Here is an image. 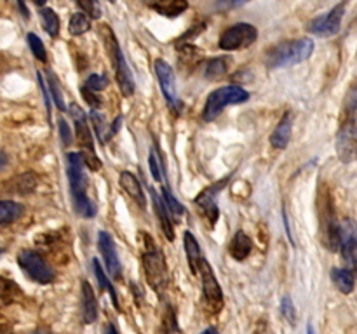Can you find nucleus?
Masks as SVG:
<instances>
[{"label":"nucleus","mask_w":357,"mask_h":334,"mask_svg":"<svg viewBox=\"0 0 357 334\" xmlns=\"http://www.w3.org/2000/svg\"><path fill=\"white\" fill-rule=\"evenodd\" d=\"M335 148L340 162L352 164L357 160V82L345 94Z\"/></svg>","instance_id":"obj_1"},{"label":"nucleus","mask_w":357,"mask_h":334,"mask_svg":"<svg viewBox=\"0 0 357 334\" xmlns=\"http://www.w3.org/2000/svg\"><path fill=\"white\" fill-rule=\"evenodd\" d=\"M66 162H68V167H66V174H68V184H70V195H72L73 209L79 216L82 218H93L96 214V207H94L93 202L87 197V181L86 174H84V164L82 155L80 153H68L66 157Z\"/></svg>","instance_id":"obj_2"},{"label":"nucleus","mask_w":357,"mask_h":334,"mask_svg":"<svg viewBox=\"0 0 357 334\" xmlns=\"http://www.w3.org/2000/svg\"><path fill=\"white\" fill-rule=\"evenodd\" d=\"M314 52V42L310 38L284 40L274 45L265 54V65L268 68H284L307 61Z\"/></svg>","instance_id":"obj_3"},{"label":"nucleus","mask_w":357,"mask_h":334,"mask_svg":"<svg viewBox=\"0 0 357 334\" xmlns=\"http://www.w3.org/2000/svg\"><path fill=\"white\" fill-rule=\"evenodd\" d=\"M101 35H103L105 45H107L108 56H110L112 63H114L119 89H121V93L124 94L126 97H131L132 94H135V80H132L129 66L128 63H126L124 52H122L121 45H119L117 38H115L110 26H101Z\"/></svg>","instance_id":"obj_4"},{"label":"nucleus","mask_w":357,"mask_h":334,"mask_svg":"<svg viewBox=\"0 0 357 334\" xmlns=\"http://www.w3.org/2000/svg\"><path fill=\"white\" fill-rule=\"evenodd\" d=\"M145 237L146 249L143 253V270H145V277L149 284L152 285L153 291L157 294L164 291L167 280V268H166V257H164L162 250L153 244V240L149 235Z\"/></svg>","instance_id":"obj_5"},{"label":"nucleus","mask_w":357,"mask_h":334,"mask_svg":"<svg viewBox=\"0 0 357 334\" xmlns=\"http://www.w3.org/2000/svg\"><path fill=\"white\" fill-rule=\"evenodd\" d=\"M250 100V93L239 86H225L213 90L208 96L202 110V118L206 122H213L227 106L230 104H241Z\"/></svg>","instance_id":"obj_6"},{"label":"nucleus","mask_w":357,"mask_h":334,"mask_svg":"<svg viewBox=\"0 0 357 334\" xmlns=\"http://www.w3.org/2000/svg\"><path fill=\"white\" fill-rule=\"evenodd\" d=\"M319 219H321V239L330 250H338V233H340V223L333 209V200L328 193L321 195L319 202Z\"/></svg>","instance_id":"obj_7"},{"label":"nucleus","mask_w":357,"mask_h":334,"mask_svg":"<svg viewBox=\"0 0 357 334\" xmlns=\"http://www.w3.org/2000/svg\"><path fill=\"white\" fill-rule=\"evenodd\" d=\"M258 38V30L250 23H237L227 28L220 37V49L223 51H241L253 45Z\"/></svg>","instance_id":"obj_8"},{"label":"nucleus","mask_w":357,"mask_h":334,"mask_svg":"<svg viewBox=\"0 0 357 334\" xmlns=\"http://www.w3.org/2000/svg\"><path fill=\"white\" fill-rule=\"evenodd\" d=\"M17 263L21 270L28 275L33 282L38 284H51L54 280V270L49 267L47 261L38 253L30 249H24L17 254Z\"/></svg>","instance_id":"obj_9"},{"label":"nucleus","mask_w":357,"mask_h":334,"mask_svg":"<svg viewBox=\"0 0 357 334\" xmlns=\"http://www.w3.org/2000/svg\"><path fill=\"white\" fill-rule=\"evenodd\" d=\"M338 250H340L345 268L354 271L357 277V221L354 218H345L340 223Z\"/></svg>","instance_id":"obj_10"},{"label":"nucleus","mask_w":357,"mask_h":334,"mask_svg":"<svg viewBox=\"0 0 357 334\" xmlns=\"http://www.w3.org/2000/svg\"><path fill=\"white\" fill-rule=\"evenodd\" d=\"M345 7H347V2L342 0L340 3L333 7L331 10H328L323 16H317L316 19H312L309 23V28L307 30L310 31L316 37H333L340 31L342 19H344Z\"/></svg>","instance_id":"obj_11"},{"label":"nucleus","mask_w":357,"mask_h":334,"mask_svg":"<svg viewBox=\"0 0 357 334\" xmlns=\"http://www.w3.org/2000/svg\"><path fill=\"white\" fill-rule=\"evenodd\" d=\"M199 273H201L202 292H204L206 303H208L209 308H211L213 312H218V310H222L223 305V292L218 280H216L211 264H209L204 257H202L201 264H199Z\"/></svg>","instance_id":"obj_12"},{"label":"nucleus","mask_w":357,"mask_h":334,"mask_svg":"<svg viewBox=\"0 0 357 334\" xmlns=\"http://www.w3.org/2000/svg\"><path fill=\"white\" fill-rule=\"evenodd\" d=\"M155 75H157V80H159L160 90H162L167 104H169L171 108H174V110H178V108H180V97H178L176 77H174L173 68H171L164 59H157Z\"/></svg>","instance_id":"obj_13"},{"label":"nucleus","mask_w":357,"mask_h":334,"mask_svg":"<svg viewBox=\"0 0 357 334\" xmlns=\"http://www.w3.org/2000/svg\"><path fill=\"white\" fill-rule=\"evenodd\" d=\"M98 247H100V253L103 256L105 264H107L108 275L112 278H121L122 275V267H121V260H119L117 249H115L114 239H112L110 233L107 232H100V237H98Z\"/></svg>","instance_id":"obj_14"},{"label":"nucleus","mask_w":357,"mask_h":334,"mask_svg":"<svg viewBox=\"0 0 357 334\" xmlns=\"http://www.w3.org/2000/svg\"><path fill=\"white\" fill-rule=\"evenodd\" d=\"M70 113H72L73 122H75L77 138H79L80 146H82V153H94V139L93 134H91L89 125H87V117L84 110L79 104L73 103L70 106Z\"/></svg>","instance_id":"obj_15"},{"label":"nucleus","mask_w":357,"mask_h":334,"mask_svg":"<svg viewBox=\"0 0 357 334\" xmlns=\"http://www.w3.org/2000/svg\"><path fill=\"white\" fill-rule=\"evenodd\" d=\"M150 195H152L153 209H155V214L157 218H159L160 228H162L164 235L167 237V240H174V228H173V223H171L169 209H167L166 202H164V198L160 197L153 188H150Z\"/></svg>","instance_id":"obj_16"},{"label":"nucleus","mask_w":357,"mask_h":334,"mask_svg":"<svg viewBox=\"0 0 357 334\" xmlns=\"http://www.w3.org/2000/svg\"><path fill=\"white\" fill-rule=\"evenodd\" d=\"M291 125H293V113L291 111H286L282 115V118L279 120V124L275 125L274 132L271 136V143L274 148L284 150L288 146L289 138H291Z\"/></svg>","instance_id":"obj_17"},{"label":"nucleus","mask_w":357,"mask_h":334,"mask_svg":"<svg viewBox=\"0 0 357 334\" xmlns=\"http://www.w3.org/2000/svg\"><path fill=\"white\" fill-rule=\"evenodd\" d=\"M223 184H225V181H222V183H218V184H215V186L208 188V190L202 191V193L197 197V200H195L206 211V214H208L211 225H215L216 219H218V214H220L218 205H216V202H215V197H216L215 193L218 190H222Z\"/></svg>","instance_id":"obj_18"},{"label":"nucleus","mask_w":357,"mask_h":334,"mask_svg":"<svg viewBox=\"0 0 357 334\" xmlns=\"http://www.w3.org/2000/svg\"><path fill=\"white\" fill-rule=\"evenodd\" d=\"M119 183H121V186L124 188L126 193H128L129 197H131L132 200L139 205V207H145L146 198H145V195H143L142 184H139V181L136 180L135 174H131L126 170V173H122L121 177H119Z\"/></svg>","instance_id":"obj_19"},{"label":"nucleus","mask_w":357,"mask_h":334,"mask_svg":"<svg viewBox=\"0 0 357 334\" xmlns=\"http://www.w3.org/2000/svg\"><path fill=\"white\" fill-rule=\"evenodd\" d=\"M150 7L160 16L176 17L188 9V0H152Z\"/></svg>","instance_id":"obj_20"},{"label":"nucleus","mask_w":357,"mask_h":334,"mask_svg":"<svg viewBox=\"0 0 357 334\" xmlns=\"http://www.w3.org/2000/svg\"><path fill=\"white\" fill-rule=\"evenodd\" d=\"M82 317L86 324H93L98 317V301L89 282H82Z\"/></svg>","instance_id":"obj_21"},{"label":"nucleus","mask_w":357,"mask_h":334,"mask_svg":"<svg viewBox=\"0 0 357 334\" xmlns=\"http://www.w3.org/2000/svg\"><path fill=\"white\" fill-rule=\"evenodd\" d=\"M183 244H185V253H187V261H188V267H190V271L194 275H197L202 256H201V247H199V242L195 240L194 233L185 232Z\"/></svg>","instance_id":"obj_22"},{"label":"nucleus","mask_w":357,"mask_h":334,"mask_svg":"<svg viewBox=\"0 0 357 334\" xmlns=\"http://www.w3.org/2000/svg\"><path fill=\"white\" fill-rule=\"evenodd\" d=\"M331 280L337 285V289L344 294H351L356 287V273L349 268H333L331 270Z\"/></svg>","instance_id":"obj_23"},{"label":"nucleus","mask_w":357,"mask_h":334,"mask_svg":"<svg viewBox=\"0 0 357 334\" xmlns=\"http://www.w3.org/2000/svg\"><path fill=\"white\" fill-rule=\"evenodd\" d=\"M251 249H253L251 239L246 233L239 230V232L234 235L232 242H230V254H232L237 261H244L251 254Z\"/></svg>","instance_id":"obj_24"},{"label":"nucleus","mask_w":357,"mask_h":334,"mask_svg":"<svg viewBox=\"0 0 357 334\" xmlns=\"http://www.w3.org/2000/svg\"><path fill=\"white\" fill-rule=\"evenodd\" d=\"M37 183H38V177L35 176L33 173H24L21 174V176L14 177V180L9 181V190L16 191V193L20 195H26V193H31V191L37 188Z\"/></svg>","instance_id":"obj_25"},{"label":"nucleus","mask_w":357,"mask_h":334,"mask_svg":"<svg viewBox=\"0 0 357 334\" xmlns=\"http://www.w3.org/2000/svg\"><path fill=\"white\" fill-rule=\"evenodd\" d=\"M24 207L13 200H0V225H10L23 216Z\"/></svg>","instance_id":"obj_26"},{"label":"nucleus","mask_w":357,"mask_h":334,"mask_svg":"<svg viewBox=\"0 0 357 334\" xmlns=\"http://www.w3.org/2000/svg\"><path fill=\"white\" fill-rule=\"evenodd\" d=\"M93 268H94V275H96V280H98V284H100V287L105 289V291H108V294L112 296V301H114L115 308L119 310L117 292H115V287H114V285H112V282L108 280L107 273H105V270H103V268H101L100 261L93 260Z\"/></svg>","instance_id":"obj_27"},{"label":"nucleus","mask_w":357,"mask_h":334,"mask_svg":"<svg viewBox=\"0 0 357 334\" xmlns=\"http://www.w3.org/2000/svg\"><path fill=\"white\" fill-rule=\"evenodd\" d=\"M227 70H229L227 59L225 58H215V59H209V61H206L202 75H204L206 79H211V80L220 79V77L225 75Z\"/></svg>","instance_id":"obj_28"},{"label":"nucleus","mask_w":357,"mask_h":334,"mask_svg":"<svg viewBox=\"0 0 357 334\" xmlns=\"http://www.w3.org/2000/svg\"><path fill=\"white\" fill-rule=\"evenodd\" d=\"M20 296V287L14 282L0 277V306L10 305Z\"/></svg>","instance_id":"obj_29"},{"label":"nucleus","mask_w":357,"mask_h":334,"mask_svg":"<svg viewBox=\"0 0 357 334\" xmlns=\"http://www.w3.org/2000/svg\"><path fill=\"white\" fill-rule=\"evenodd\" d=\"M40 17H42V24H44L45 31H47L49 37H58L59 33V17L58 14L54 13L49 7H44L40 10Z\"/></svg>","instance_id":"obj_30"},{"label":"nucleus","mask_w":357,"mask_h":334,"mask_svg":"<svg viewBox=\"0 0 357 334\" xmlns=\"http://www.w3.org/2000/svg\"><path fill=\"white\" fill-rule=\"evenodd\" d=\"M91 28V17L86 16L84 13H75L72 16V19H70V33L75 35V37H79V35H84L86 31H89Z\"/></svg>","instance_id":"obj_31"},{"label":"nucleus","mask_w":357,"mask_h":334,"mask_svg":"<svg viewBox=\"0 0 357 334\" xmlns=\"http://www.w3.org/2000/svg\"><path fill=\"white\" fill-rule=\"evenodd\" d=\"M47 80H49V90H51V96H52V100H54L56 106H58V110L65 111L66 106H65V103H63V94H61V89H59L58 79H56L54 73L47 72Z\"/></svg>","instance_id":"obj_32"},{"label":"nucleus","mask_w":357,"mask_h":334,"mask_svg":"<svg viewBox=\"0 0 357 334\" xmlns=\"http://www.w3.org/2000/svg\"><path fill=\"white\" fill-rule=\"evenodd\" d=\"M26 40H28V45H30V49H31V52H33L35 58L42 63L47 61V51H45V47H44V44H42L40 38H38L35 33H28Z\"/></svg>","instance_id":"obj_33"},{"label":"nucleus","mask_w":357,"mask_h":334,"mask_svg":"<svg viewBox=\"0 0 357 334\" xmlns=\"http://www.w3.org/2000/svg\"><path fill=\"white\" fill-rule=\"evenodd\" d=\"M77 3L80 6L82 13L86 14V16H89L91 19L101 17V6L98 0H77Z\"/></svg>","instance_id":"obj_34"},{"label":"nucleus","mask_w":357,"mask_h":334,"mask_svg":"<svg viewBox=\"0 0 357 334\" xmlns=\"http://www.w3.org/2000/svg\"><path fill=\"white\" fill-rule=\"evenodd\" d=\"M162 198L164 202H166L167 209H169V212H173L174 216H181L185 212V207L180 204V202L176 200V198L173 197V193L169 191V188H162Z\"/></svg>","instance_id":"obj_35"},{"label":"nucleus","mask_w":357,"mask_h":334,"mask_svg":"<svg viewBox=\"0 0 357 334\" xmlns=\"http://www.w3.org/2000/svg\"><path fill=\"white\" fill-rule=\"evenodd\" d=\"M149 164H150V173H152L153 180L162 181V173H160V169H164V167H162V164H160V157H159V153H157L155 148L150 150Z\"/></svg>","instance_id":"obj_36"},{"label":"nucleus","mask_w":357,"mask_h":334,"mask_svg":"<svg viewBox=\"0 0 357 334\" xmlns=\"http://www.w3.org/2000/svg\"><path fill=\"white\" fill-rule=\"evenodd\" d=\"M164 334H181L180 327H178L176 315H174L173 308H167L164 313Z\"/></svg>","instance_id":"obj_37"},{"label":"nucleus","mask_w":357,"mask_h":334,"mask_svg":"<svg viewBox=\"0 0 357 334\" xmlns=\"http://www.w3.org/2000/svg\"><path fill=\"white\" fill-rule=\"evenodd\" d=\"M108 80L105 75H98V73H94V75H91L89 79L86 80V84H84V87H87V89L94 90V93H98V90H103L105 87H107Z\"/></svg>","instance_id":"obj_38"},{"label":"nucleus","mask_w":357,"mask_h":334,"mask_svg":"<svg viewBox=\"0 0 357 334\" xmlns=\"http://www.w3.org/2000/svg\"><path fill=\"white\" fill-rule=\"evenodd\" d=\"M250 0H215V9L220 10V13H227V10L237 9V7L244 6Z\"/></svg>","instance_id":"obj_39"},{"label":"nucleus","mask_w":357,"mask_h":334,"mask_svg":"<svg viewBox=\"0 0 357 334\" xmlns=\"http://www.w3.org/2000/svg\"><path fill=\"white\" fill-rule=\"evenodd\" d=\"M91 120L94 124V131H96L98 139H101V143H105V134H103V129H105V120L98 111H91Z\"/></svg>","instance_id":"obj_40"},{"label":"nucleus","mask_w":357,"mask_h":334,"mask_svg":"<svg viewBox=\"0 0 357 334\" xmlns=\"http://www.w3.org/2000/svg\"><path fill=\"white\" fill-rule=\"evenodd\" d=\"M58 124H59V136H61L63 145L70 146V145H72V139H73L72 131H70V125L66 124V120H65V118H63V117L59 118Z\"/></svg>","instance_id":"obj_41"},{"label":"nucleus","mask_w":357,"mask_h":334,"mask_svg":"<svg viewBox=\"0 0 357 334\" xmlns=\"http://www.w3.org/2000/svg\"><path fill=\"white\" fill-rule=\"evenodd\" d=\"M80 93H82V96L86 97V101L91 104V108H93V110H98V108L101 106L100 96H98V94L94 93V90L87 89V87L82 86V87H80Z\"/></svg>","instance_id":"obj_42"},{"label":"nucleus","mask_w":357,"mask_h":334,"mask_svg":"<svg viewBox=\"0 0 357 334\" xmlns=\"http://www.w3.org/2000/svg\"><path fill=\"white\" fill-rule=\"evenodd\" d=\"M281 310H282V315L286 317L288 320H291V322H295L296 319V313H295V308H293V301L289 296H284L281 301Z\"/></svg>","instance_id":"obj_43"},{"label":"nucleus","mask_w":357,"mask_h":334,"mask_svg":"<svg viewBox=\"0 0 357 334\" xmlns=\"http://www.w3.org/2000/svg\"><path fill=\"white\" fill-rule=\"evenodd\" d=\"M37 80H38V86H40L42 89V94H44V101H45V106H47V110H51V100H49V94H47V89H45V82H44V77H42L40 72H37Z\"/></svg>","instance_id":"obj_44"},{"label":"nucleus","mask_w":357,"mask_h":334,"mask_svg":"<svg viewBox=\"0 0 357 334\" xmlns=\"http://www.w3.org/2000/svg\"><path fill=\"white\" fill-rule=\"evenodd\" d=\"M16 2H17V9H20L21 16H23L24 19H28V17H30V13H28L26 0H16Z\"/></svg>","instance_id":"obj_45"},{"label":"nucleus","mask_w":357,"mask_h":334,"mask_svg":"<svg viewBox=\"0 0 357 334\" xmlns=\"http://www.w3.org/2000/svg\"><path fill=\"white\" fill-rule=\"evenodd\" d=\"M0 334H14V331L10 329V327L3 326V324H0Z\"/></svg>","instance_id":"obj_46"},{"label":"nucleus","mask_w":357,"mask_h":334,"mask_svg":"<svg viewBox=\"0 0 357 334\" xmlns=\"http://www.w3.org/2000/svg\"><path fill=\"white\" fill-rule=\"evenodd\" d=\"M105 334H119L117 329H115L114 326H107V329H105Z\"/></svg>","instance_id":"obj_47"},{"label":"nucleus","mask_w":357,"mask_h":334,"mask_svg":"<svg viewBox=\"0 0 357 334\" xmlns=\"http://www.w3.org/2000/svg\"><path fill=\"white\" fill-rule=\"evenodd\" d=\"M6 162H7V157H6V153H2V152H0V169H2V167L6 166Z\"/></svg>","instance_id":"obj_48"},{"label":"nucleus","mask_w":357,"mask_h":334,"mask_svg":"<svg viewBox=\"0 0 357 334\" xmlns=\"http://www.w3.org/2000/svg\"><path fill=\"white\" fill-rule=\"evenodd\" d=\"M202 334H218V331H216L215 327H208L206 331H202Z\"/></svg>","instance_id":"obj_49"},{"label":"nucleus","mask_w":357,"mask_h":334,"mask_svg":"<svg viewBox=\"0 0 357 334\" xmlns=\"http://www.w3.org/2000/svg\"><path fill=\"white\" fill-rule=\"evenodd\" d=\"M31 334H51V331H47V329H37V331H33V333Z\"/></svg>","instance_id":"obj_50"},{"label":"nucleus","mask_w":357,"mask_h":334,"mask_svg":"<svg viewBox=\"0 0 357 334\" xmlns=\"http://www.w3.org/2000/svg\"><path fill=\"white\" fill-rule=\"evenodd\" d=\"M307 334H316V331H314L312 324H309V326H307Z\"/></svg>","instance_id":"obj_51"},{"label":"nucleus","mask_w":357,"mask_h":334,"mask_svg":"<svg viewBox=\"0 0 357 334\" xmlns=\"http://www.w3.org/2000/svg\"><path fill=\"white\" fill-rule=\"evenodd\" d=\"M45 2H47V0H35V3H37V6H44Z\"/></svg>","instance_id":"obj_52"},{"label":"nucleus","mask_w":357,"mask_h":334,"mask_svg":"<svg viewBox=\"0 0 357 334\" xmlns=\"http://www.w3.org/2000/svg\"><path fill=\"white\" fill-rule=\"evenodd\" d=\"M110 2H112V3H115V2H117V0H110Z\"/></svg>","instance_id":"obj_53"}]
</instances>
